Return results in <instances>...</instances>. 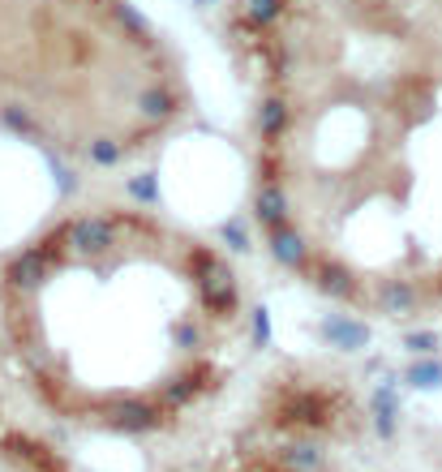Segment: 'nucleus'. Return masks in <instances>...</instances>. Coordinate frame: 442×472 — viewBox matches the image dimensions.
Wrapping results in <instances>:
<instances>
[{"label":"nucleus","instance_id":"nucleus-1","mask_svg":"<svg viewBox=\"0 0 442 472\" xmlns=\"http://www.w3.org/2000/svg\"><path fill=\"white\" fill-rule=\"evenodd\" d=\"M253 220L322 300L442 309V0H237Z\"/></svg>","mask_w":442,"mask_h":472},{"label":"nucleus","instance_id":"nucleus-2","mask_svg":"<svg viewBox=\"0 0 442 472\" xmlns=\"http://www.w3.org/2000/svg\"><path fill=\"white\" fill-rule=\"evenodd\" d=\"M249 335L232 258L147 206L65 211L0 267V344L60 421L173 429L232 382Z\"/></svg>","mask_w":442,"mask_h":472},{"label":"nucleus","instance_id":"nucleus-3","mask_svg":"<svg viewBox=\"0 0 442 472\" xmlns=\"http://www.w3.org/2000/svg\"><path fill=\"white\" fill-rule=\"evenodd\" d=\"M189 108L181 56L133 0H0V133L77 168H117Z\"/></svg>","mask_w":442,"mask_h":472},{"label":"nucleus","instance_id":"nucleus-4","mask_svg":"<svg viewBox=\"0 0 442 472\" xmlns=\"http://www.w3.org/2000/svg\"><path fill=\"white\" fill-rule=\"evenodd\" d=\"M0 472H69V464L56 455L52 443L0 412Z\"/></svg>","mask_w":442,"mask_h":472},{"label":"nucleus","instance_id":"nucleus-5","mask_svg":"<svg viewBox=\"0 0 442 472\" xmlns=\"http://www.w3.org/2000/svg\"><path fill=\"white\" fill-rule=\"evenodd\" d=\"M206 472H305L293 460V451H237L232 460H223Z\"/></svg>","mask_w":442,"mask_h":472}]
</instances>
